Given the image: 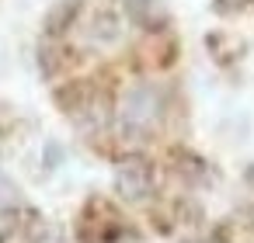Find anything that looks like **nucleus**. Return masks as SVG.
I'll use <instances>...</instances> for the list:
<instances>
[{
    "mask_svg": "<svg viewBox=\"0 0 254 243\" xmlns=\"http://www.w3.org/2000/svg\"><path fill=\"white\" fill-rule=\"evenodd\" d=\"M164 118V91L157 84H136L126 91L122 104H119V132L129 143L150 139L160 129Z\"/></svg>",
    "mask_w": 254,
    "mask_h": 243,
    "instance_id": "obj_1",
    "label": "nucleus"
},
{
    "mask_svg": "<svg viewBox=\"0 0 254 243\" xmlns=\"http://www.w3.org/2000/svg\"><path fill=\"white\" fill-rule=\"evenodd\" d=\"M60 104L66 111V118L84 129V132H101L108 122H112V108H108V97L94 87V84H70L63 94H60Z\"/></svg>",
    "mask_w": 254,
    "mask_h": 243,
    "instance_id": "obj_2",
    "label": "nucleus"
},
{
    "mask_svg": "<svg viewBox=\"0 0 254 243\" xmlns=\"http://www.w3.org/2000/svg\"><path fill=\"white\" fill-rule=\"evenodd\" d=\"M115 191L122 201L139 205L153 194V163L143 153H129L115 163Z\"/></svg>",
    "mask_w": 254,
    "mask_h": 243,
    "instance_id": "obj_3",
    "label": "nucleus"
},
{
    "mask_svg": "<svg viewBox=\"0 0 254 243\" xmlns=\"http://www.w3.org/2000/svg\"><path fill=\"white\" fill-rule=\"evenodd\" d=\"M126 18L139 28H164L167 25V4L164 0H122Z\"/></svg>",
    "mask_w": 254,
    "mask_h": 243,
    "instance_id": "obj_4",
    "label": "nucleus"
},
{
    "mask_svg": "<svg viewBox=\"0 0 254 243\" xmlns=\"http://www.w3.org/2000/svg\"><path fill=\"white\" fill-rule=\"evenodd\" d=\"M18 212H21V194H18V188H14L7 177H0V243H4L7 236H14V229H18Z\"/></svg>",
    "mask_w": 254,
    "mask_h": 243,
    "instance_id": "obj_5",
    "label": "nucleus"
},
{
    "mask_svg": "<svg viewBox=\"0 0 254 243\" xmlns=\"http://www.w3.org/2000/svg\"><path fill=\"white\" fill-rule=\"evenodd\" d=\"M77 11H80V0H63V4H56V7L49 11V18H46V32H49V35L66 32V25L77 18Z\"/></svg>",
    "mask_w": 254,
    "mask_h": 243,
    "instance_id": "obj_6",
    "label": "nucleus"
}]
</instances>
